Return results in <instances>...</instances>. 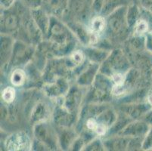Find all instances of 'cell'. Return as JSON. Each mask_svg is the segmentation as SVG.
I'll list each match as a JSON object with an SVG mask.
<instances>
[{
    "instance_id": "cell-1",
    "label": "cell",
    "mask_w": 152,
    "mask_h": 151,
    "mask_svg": "<svg viewBox=\"0 0 152 151\" xmlns=\"http://www.w3.org/2000/svg\"><path fill=\"white\" fill-rule=\"evenodd\" d=\"M6 146L10 150H27L30 148V138L23 132L15 133L8 138Z\"/></svg>"
},
{
    "instance_id": "cell-2",
    "label": "cell",
    "mask_w": 152,
    "mask_h": 151,
    "mask_svg": "<svg viewBox=\"0 0 152 151\" xmlns=\"http://www.w3.org/2000/svg\"><path fill=\"white\" fill-rule=\"evenodd\" d=\"M105 27V20L102 17H97L92 21L91 30L95 34H99L102 33Z\"/></svg>"
},
{
    "instance_id": "cell-3",
    "label": "cell",
    "mask_w": 152,
    "mask_h": 151,
    "mask_svg": "<svg viewBox=\"0 0 152 151\" xmlns=\"http://www.w3.org/2000/svg\"><path fill=\"white\" fill-rule=\"evenodd\" d=\"M42 3L52 10L58 11L67 4V0H42Z\"/></svg>"
},
{
    "instance_id": "cell-4",
    "label": "cell",
    "mask_w": 152,
    "mask_h": 151,
    "mask_svg": "<svg viewBox=\"0 0 152 151\" xmlns=\"http://www.w3.org/2000/svg\"><path fill=\"white\" fill-rule=\"evenodd\" d=\"M12 82L13 85L16 86L22 85L25 80V73L23 70H15L12 75Z\"/></svg>"
},
{
    "instance_id": "cell-5",
    "label": "cell",
    "mask_w": 152,
    "mask_h": 151,
    "mask_svg": "<svg viewBox=\"0 0 152 151\" xmlns=\"http://www.w3.org/2000/svg\"><path fill=\"white\" fill-rule=\"evenodd\" d=\"M15 97V91L12 87H8L3 91L2 99L7 103H12Z\"/></svg>"
},
{
    "instance_id": "cell-6",
    "label": "cell",
    "mask_w": 152,
    "mask_h": 151,
    "mask_svg": "<svg viewBox=\"0 0 152 151\" xmlns=\"http://www.w3.org/2000/svg\"><path fill=\"white\" fill-rule=\"evenodd\" d=\"M148 28V23L145 20H139L135 24V32L138 34H143L146 33Z\"/></svg>"
},
{
    "instance_id": "cell-7",
    "label": "cell",
    "mask_w": 152,
    "mask_h": 151,
    "mask_svg": "<svg viewBox=\"0 0 152 151\" xmlns=\"http://www.w3.org/2000/svg\"><path fill=\"white\" fill-rule=\"evenodd\" d=\"M112 80L117 85H122L124 82V77L121 73H115L112 76Z\"/></svg>"
},
{
    "instance_id": "cell-8",
    "label": "cell",
    "mask_w": 152,
    "mask_h": 151,
    "mask_svg": "<svg viewBox=\"0 0 152 151\" xmlns=\"http://www.w3.org/2000/svg\"><path fill=\"white\" fill-rule=\"evenodd\" d=\"M145 147L146 149H150L152 148V128L149 131L148 135L146 138V141L145 142Z\"/></svg>"
},
{
    "instance_id": "cell-9",
    "label": "cell",
    "mask_w": 152,
    "mask_h": 151,
    "mask_svg": "<svg viewBox=\"0 0 152 151\" xmlns=\"http://www.w3.org/2000/svg\"><path fill=\"white\" fill-rule=\"evenodd\" d=\"M72 58L77 63H80L82 61L83 58V54L80 52H77L73 55Z\"/></svg>"
},
{
    "instance_id": "cell-10",
    "label": "cell",
    "mask_w": 152,
    "mask_h": 151,
    "mask_svg": "<svg viewBox=\"0 0 152 151\" xmlns=\"http://www.w3.org/2000/svg\"><path fill=\"white\" fill-rule=\"evenodd\" d=\"M95 131L97 132V134H99L100 135H104L106 132V127L103 124H98L97 127L95 129Z\"/></svg>"
},
{
    "instance_id": "cell-11",
    "label": "cell",
    "mask_w": 152,
    "mask_h": 151,
    "mask_svg": "<svg viewBox=\"0 0 152 151\" xmlns=\"http://www.w3.org/2000/svg\"><path fill=\"white\" fill-rule=\"evenodd\" d=\"M140 1L145 9L152 12V0H140Z\"/></svg>"
},
{
    "instance_id": "cell-12",
    "label": "cell",
    "mask_w": 152,
    "mask_h": 151,
    "mask_svg": "<svg viewBox=\"0 0 152 151\" xmlns=\"http://www.w3.org/2000/svg\"><path fill=\"white\" fill-rule=\"evenodd\" d=\"M87 127L89 128V129H92V130H95L96 128L98 125V123H96L95 120L93 119H90L87 121Z\"/></svg>"
},
{
    "instance_id": "cell-13",
    "label": "cell",
    "mask_w": 152,
    "mask_h": 151,
    "mask_svg": "<svg viewBox=\"0 0 152 151\" xmlns=\"http://www.w3.org/2000/svg\"><path fill=\"white\" fill-rule=\"evenodd\" d=\"M25 2H27L28 5L35 7L39 6L41 3H42V0H25Z\"/></svg>"
},
{
    "instance_id": "cell-14",
    "label": "cell",
    "mask_w": 152,
    "mask_h": 151,
    "mask_svg": "<svg viewBox=\"0 0 152 151\" xmlns=\"http://www.w3.org/2000/svg\"><path fill=\"white\" fill-rule=\"evenodd\" d=\"M15 0H1V5L5 8H9Z\"/></svg>"
},
{
    "instance_id": "cell-15",
    "label": "cell",
    "mask_w": 152,
    "mask_h": 151,
    "mask_svg": "<svg viewBox=\"0 0 152 151\" xmlns=\"http://www.w3.org/2000/svg\"><path fill=\"white\" fill-rule=\"evenodd\" d=\"M148 47L151 51L152 52V36L151 38H149L148 39Z\"/></svg>"
}]
</instances>
